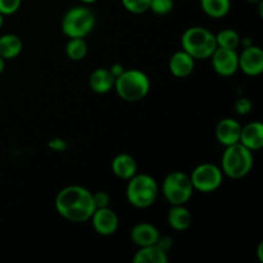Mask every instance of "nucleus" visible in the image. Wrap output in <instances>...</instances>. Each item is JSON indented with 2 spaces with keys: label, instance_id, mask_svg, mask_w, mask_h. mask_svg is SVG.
<instances>
[{
  "label": "nucleus",
  "instance_id": "1",
  "mask_svg": "<svg viewBox=\"0 0 263 263\" xmlns=\"http://www.w3.org/2000/svg\"><path fill=\"white\" fill-rule=\"evenodd\" d=\"M55 210L69 222H86L95 211L92 193L79 185L63 187L55 198Z\"/></svg>",
  "mask_w": 263,
  "mask_h": 263
},
{
  "label": "nucleus",
  "instance_id": "2",
  "mask_svg": "<svg viewBox=\"0 0 263 263\" xmlns=\"http://www.w3.org/2000/svg\"><path fill=\"white\" fill-rule=\"evenodd\" d=\"M113 89L125 102H140L151 91V80L140 69H125L116 79Z\"/></svg>",
  "mask_w": 263,
  "mask_h": 263
},
{
  "label": "nucleus",
  "instance_id": "3",
  "mask_svg": "<svg viewBox=\"0 0 263 263\" xmlns=\"http://www.w3.org/2000/svg\"><path fill=\"white\" fill-rule=\"evenodd\" d=\"M253 163V152L236 143L226 146L221 158V171L231 179H241L252 171Z\"/></svg>",
  "mask_w": 263,
  "mask_h": 263
},
{
  "label": "nucleus",
  "instance_id": "4",
  "mask_svg": "<svg viewBox=\"0 0 263 263\" xmlns=\"http://www.w3.org/2000/svg\"><path fill=\"white\" fill-rule=\"evenodd\" d=\"M181 45L186 53H189L193 58L208 59L217 49L216 35L204 27L187 28L181 37Z\"/></svg>",
  "mask_w": 263,
  "mask_h": 263
},
{
  "label": "nucleus",
  "instance_id": "5",
  "mask_svg": "<svg viewBox=\"0 0 263 263\" xmlns=\"http://www.w3.org/2000/svg\"><path fill=\"white\" fill-rule=\"evenodd\" d=\"M158 193L157 181L146 174H136L128 180L126 187V198L128 203L136 208H148L153 205L158 198Z\"/></svg>",
  "mask_w": 263,
  "mask_h": 263
},
{
  "label": "nucleus",
  "instance_id": "6",
  "mask_svg": "<svg viewBox=\"0 0 263 263\" xmlns=\"http://www.w3.org/2000/svg\"><path fill=\"white\" fill-rule=\"evenodd\" d=\"M97 18L90 8L77 5L66 12L62 20V31L67 37H86L95 27Z\"/></svg>",
  "mask_w": 263,
  "mask_h": 263
},
{
  "label": "nucleus",
  "instance_id": "7",
  "mask_svg": "<svg viewBox=\"0 0 263 263\" xmlns=\"http://www.w3.org/2000/svg\"><path fill=\"white\" fill-rule=\"evenodd\" d=\"M194 193L189 175L181 171H174L166 176L162 184V194L171 205H184Z\"/></svg>",
  "mask_w": 263,
  "mask_h": 263
},
{
  "label": "nucleus",
  "instance_id": "8",
  "mask_svg": "<svg viewBox=\"0 0 263 263\" xmlns=\"http://www.w3.org/2000/svg\"><path fill=\"white\" fill-rule=\"evenodd\" d=\"M192 184L194 190L200 193H213L222 185L223 174L221 168L212 163H202L192 172Z\"/></svg>",
  "mask_w": 263,
  "mask_h": 263
},
{
  "label": "nucleus",
  "instance_id": "9",
  "mask_svg": "<svg viewBox=\"0 0 263 263\" xmlns=\"http://www.w3.org/2000/svg\"><path fill=\"white\" fill-rule=\"evenodd\" d=\"M211 59H212L213 69L220 76H233L239 69V54L233 49L217 46V49L211 55Z\"/></svg>",
  "mask_w": 263,
  "mask_h": 263
},
{
  "label": "nucleus",
  "instance_id": "10",
  "mask_svg": "<svg viewBox=\"0 0 263 263\" xmlns=\"http://www.w3.org/2000/svg\"><path fill=\"white\" fill-rule=\"evenodd\" d=\"M239 69L247 76H259L263 72V50L259 46H246L241 54H239Z\"/></svg>",
  "mask_w": 263,
  "mask_h": 263
},
{
  "label": "nucleus",
  "instance_id": "11",
  "mask_svg": "<svg viewBox=\"0 0 263 263\" xmlns=\"http://www.w3.org/2000/svg\"><path fill=\"white\" fill-rule=\"evenodd\" d=\"M90 220H91L94 230L103 236L113 235L120 225L118 216L109 207L97 208Z\"/></svg>",
  "mask_w": 263,
  "mask_h": 263
},
{
  "label": "nucleus",
  "instance_id": "12",
  "mask_svg": "<svg viewBox=\"0 0 263 263\" xmlns=\"http://www.w3.org/2000/svg\"><path fill=\"white\" fill-rule=\"evenodd\" d=\"M241 134V125L233 118H223L216 126V138L223 146L239 143Z\"/></svg>",
  "mask_w": 263,
  "mask_h": 263
},
{
  "label": "nucleus",
  "instance_id": "13",
  "mask_svg": "<svg viewBox=\"0 0 263 263\" xmlns=\"http://www.w3.org/2000/svg\"><path fill=\"white\" fill-rule=\"evenodd\" d=\"M130 238L135 246L141 248V247L153 246V244L158 243L159 238H161V233L152 223L140 222L134 226L130 233Z\"/></svg>",
  "mask_w": 263,
  "mask_h": 263
},
{
  "label": "nucleus",
  "instance_id": "14",
  "mask_svg": "<svg viewBox=\"0 0 263 263\" xmlns=\"http://www.w3.org/2000/svg\"><path fill=\"white\" fill-rule=\"evenodd\" d=\"M194 67L195 59L189 53H186L184 49L172 54L168 62L170 72L177 79H185V77L190 76L194 71Z\"/></svg>",
  "mask_w": 263,
  "mask_h": 263
},
{
  "label": "nucleus",
  "instance_id": "15",
  "mask_svg": "<svg viewBox=\"0 0 263 263\" xmlns=\"http://www.w3.org/2000/svg\"><path fill=\"white\" fill-rule=\"evenodd\" d=\"M239 143L248 148L249 151H261L263 148V125L258 121L249 122L241 127Z\"/></svg>",
  "mask_w": 263,
  "mask_h": 263
},
{
  "label": "nucleus",
  "instance_id": "16",
  "mask_svg": "<svg viewBox=\"0 0 263 263\" xmlns=\"http://www.w3.org/2000/svg\"><path fill=\"white\" fill-rule=\"evenodd\" d=\"M115 76L110 73L108 68H100L94 69L89 77V85L90 89L97 94H107L110 90L115 87Z\"/></svg>",
  "mask_w": 263,
  "mask_h": 263
},
{
  "label": "nucleus",
  "instance_id": "17",
  "mask_svg": "<svg viewBox=\"0 0 263 263\" xmlns=\"http://www.w3.org/2000/svg\"><path fill=\"white\" fill-rule=\"evenodd\" d=\"M112 171L118 179L130 180L138 174V163L130 154H118L112 162Z\"/></svg>",
  "mask_w": 263,
  "mask_h": 263
},
{
  "label": "nucleus",
  "instance_id": "18",
  "mask_svg": "<svg viewBox=\"0 0 263 263\" xmlns=\"http://www.w3.org/2000/svg\"><path fill=\"white\" fill-rule=\"evenodd\" d=\"M134 263H167L168 256L167 252L158 244L141 247L134 256Z\"/></svg>",
  "mask_w": 263,
  "mask_h": 263
},
{
  "label": "nucleus",
  "instance_id": "19",
  "mask_svg": "<svg viewBox=\"0 0 263 263\" xmlns=\"http://www.w3.org/2000/svg\"><path fill=\"white\" fill-rule=\"evenodd\" d=\"M167 222L174 230L184 231L192 226L193 217L190 211L184 205H172L167 215Z\"/></svg>",
  "mask_w": 263,
  "mask_h": 263
},
{
  "label": "nucleus",
  "instance_id": "20",
  "mask_svg": "<svg viewBox=\"0 0 263 263\" xmlns=\"http://www.w3.org/2000/svg\"><path fill=\"white\" fill-rule=\"evenodd\" d=\"M23 48L22 40L14 33H5L0 36V57L5 61L17 58Z\"/></svg>",
  "mask_w": 263,
  "mask_h": 263
},
{
  "label": "nucleus",
  "instance_id": "21",
  "mask_svg": "<svg viewBox=\"0 0 263 263\" xmlns=\"http://www.w3.org/2000/svg\"><path fill=\"white\" fill-rule=\"evenodd\" d=\"M200 8L211 18L220 20L226 17L231 9L230 0H200Z\"/></svg>",
  "mask_w": 263,
  "mask_h": 263
},
{
  "label": "nucleus",
  "instance_id": "22",
  "mask_svg": "<svg viewBox=\"0 0 263 263\" xmlns=\"http://www.w3.org/2000/svg\"><path fill=\"white\" fill-rule=\"evenodd\" d=\"M89 46L84 37H72L66 44V54L71 61H82L87 55Z\"/></svg>",
  "mask_w": 263,
  "mask_h": 263
},
{
  "label": "nucleus",
  "instance_id": "23",
  "mask_svg": "<svg viewBox=\"0 0 263 263\" xmlns=\"http://www.w3.org/2000/svg\"><path fill=\"white\" fill-rule=\"evenodd\" d=\"M216 41H217V46H220V48L233 49V50H236L241 43L239 33L233 28H226V30L220 31L216 35Z\"/></svg>",
  "mask_w": 263,
  "mask_h": 263
},
{
  "label": "nucleus",
  "instance_id": "24",
  "mask_svg": "<svg viewBox=\"0 0 263 263\" xmlns=\"http://www.w3.org/2000/svg\"><path fill=\"white\" fill-rule=\"evenodd\" d=\"M123 8L134 14H143L148 12L151 0H121Z\"/></svg>",
  "mask_w": 263,
  "mask_h": 263
},
{
  "label": "nucleus",
  "instance_id": "25",
  "mask_svg": "<svg viewBox=\"0 0 263 263\" xmlns=\"http://www.w3.org/2000/svg\"><path fill=\"white\" fill-rule=\"evenodd\" d=\"M174 9V0H151L149 10L157 15H166Z\"/></svg>",
  "mask_w": 263,
  "mask_h": 263
},
{
  "label": "nucleus",
  "instance_id": "26",
  "mask_svg": "<svg viewBox=\"0 0 263 263\" xmlns=\"http://www.w3.org/2000/svg\"><path fill=\"white\" fill-rule=\"evenodd\" d=\"M22 0H0V13L3 15L14 14L21 8Z\"/></svg>",
  "mask_w": 263,
  "mask_h": 263
},
{
  "label": "nucleus",
  "instance_id": "27",
  "mask_svg": "<svg viewBox=\"0 0 263 263\" xmlns=\"http://www.w3.org/2000/svg\"><path fill=\"white\" fill-rule=\"evenodd\" d=\"M92 202H94L95 210L97 208H105L109 207L110 197L107 192H97L92 193Z\"/></svg>",
  "mask_w": 263,
  "mask_h": 263
},
{
  "label": "nucleus",
  "instance_id": "28",
  "mask_svg": "<svg viewBox=\"0 0 263 263\" xmlns=\"http://www.w3.org/2000/svg\"><path fill=\"white\" fill-rule=\"evenodd\" d=\"M252 105L253 104H252V102L248 99V98H240V99L235 103L236 113L240 116L248 115V113L252 110Z\"/></svg>",
  "mask_w": 263,
  "mask_h": 263
},
{
  "label": "nucleus",
  "instance_id": "29",
  "mask_svg": "<svg viewBox=\"0 0 263 263\" xmlns=\"http://www.w3.org/2000/svg\"><path fill=\"white\" fill-rule=\"evenodd\" d=\"M48 145H49V148L51 149V151L63 152V151H66L67 146H68V144H67L66 141L63 140V139L55 138V139H51V140L49 141Z\"/></svg>",
  "mask_w": 263,
  "mask_h": 263
},
{
  "label": "nucleus",
  "instance_id": "30",
  "mask_svg": "<svg viewBox=\"0 0 263 263\" xmlns=\"http://www.w3.org/2000/svg\"><path fill=\"white\" fill-rule=\"evenodd\" d=\"M109 71H110V73H112L113 76H115V79H117V77L120 76V74L122 73L123 71H125V68H123V66H122V64H120V63H116V64H113L112 67H110V68H109Z\"/></svg>",
  "mask_w": 263,
  "mask_h": 263
},
{
  "label": "nucleus",
  "instance_id": "31",
  "mask_svg": "<svg viewBox=\"0 0 263 263\" xmlns=\"http://www.w3.org/2000/svg\"><path fill=\"white\" fill-rule=\"evenodd\" d=\"M257 254H258L259 262H263V243L261 241L258 246V251H257Z\"/></svg>",
  "mask_w": 263,
  "mask_h": 263
},
{
  "label": "nucleus",
  "instance_id": "32",
  "mask_svg": "<svg viewBox=\"0 0 263 263\" xmlns=\"http://www.w3.org/2000/svg\"><path fill=\"white\" fill-rule=\"evenodd\" d=\"M4 69H5V59L0 57V73L4 72Z\"/></svg>",
  "mask_w": 263,
  "mask_h": 263
},
{
  "label": "nucleus",
  "instance_id": "33",
  "mask_svg": "<svg viewBox=\"0 0 263 263\" xmlns=\"http://www.w3.org/2000/svg\"><path fill=\"white\" fill-rule=\"evenodd\" d=\"M246 2H248L249 4H259V3H262L263 0H246Z\"/></svg>",
  "mask_w": 263,
  "mask_h": 263
},
{
  "label": "nucleus",
  "instance_id": "34",
  "mask_svg": "<svg viewBox=\"0 0 263 263\" xmlns=\"http://www.w3.org/2000/svg\"><path fill=\"white\" fill-rule=\"evenodd\" d=\"M80 2H82L84 4H92V3L98 2V0H80Z\"/></svg>",
  "mask_w": 263,
  "mask_h": 263
},
{
  "label": "nucleus",
  "instance_id": "35",
  "mask_svg": "<svg viewBox=\"0 0 263 263\" xmlns=\"http://www.w3.org/2000/svg\"><path fill=\"white\" fill-rule=\"evenodd\" d=\"M3 23H4V15H3L2 13H0V28H2Z\"/></svg>",
  "mask_w": 263,
  "mask_h": 263
}]
</instances>
